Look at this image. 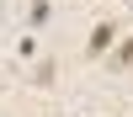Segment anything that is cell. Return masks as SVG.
I'll list each match as a JSON object with an SVG mask.
<instances>
[{
  "instance_id": "obj_1",
  "label": "cell",
  "mask_w": 133,
  "mask_h": 117,
  "mask_svg": "<svg viewBox=\"0 0 133 117\" xmlns=\"http://www.w3.org/2000/svg\"><path fill=\"white\" fill-rule=\"evenodd\" d=\"M112 48H117V21H101V27L91 32V43H85V53H91V59H107Z\"/></svg>"
},
{
  "instance_id": "obj_2",
  "label": "cell",
  "mask_w": 133,
  "mask_h": 117,
  "mask_svg": "<svg viewBox=\"0 0 133 117\" xmlns=\"http://www.w3.org/2000/svg\"><path fill=\"white\" fill-rule=\"evenodd\" d=\"M107 64H112V69H128V64H133V32H128V37L112 48V59H107Z\"/></svg>"
},
{
  "instance_id": "obj_3",
  "label": "cell",
  "mask_w": 133,
  "mask_h": 117,
  "mask_svg": "<svg viewBox=\"0 0 133 117\" xmlns=\"http://www.w3.org/2000/svg\"><path fill=\"white\" fill-rule=\"evenodd\" d=\"M32 80H37V85H53V80H59V64H53V59H43L37 69H32Z\"/></svg>"
},
{
  "instance_id": "obj_4",
  "label": "cell",
  "mask_w": 133,
  "mask_h": 117,
  "mask_svg": "<svg viewBox=\"0 0 133 117\" xmlns=\"http://www.w3.org/2000/svg\"><path fill=\"white\" fill-rule=\"evenodd\" d=\"M27 21H32V27H48V0H32V11H27Z\"/></svg>"
}]
</instances>
